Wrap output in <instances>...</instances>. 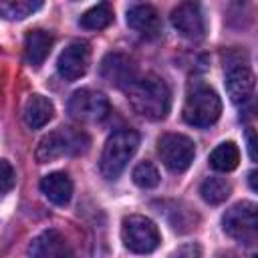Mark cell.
<instances>
[{"mask_svg":"<svg viewBox=\"0 0 258 258\" xmlns=\"http://www.w3.org/2000/svg\"><path fill=\"white\" fill-rule=\"evenodd\" d=\"M127 99L135 113L149 121L165 119L171 107V93L163 79L155 75L135 77V81L127 87Z\"/></svg>","mask_w":258,"mask_h":258,"instance_id":"obj_1","label":"cell"},{"mask_svg":"<svg viewBox=\"0 0 258 258\" xmlns=\"http://www.w3.org/2000/svg\"><path fill=\"white\" fill-rule=\"evenodd\" d=\"M183 121L194 127H210L220 119L222 101L218 93L206 83H194L183 101Z\"/></svg>","mask_w":258,"mask_h":258,"instance_id":"obj_2","label":"cell"},{"mask_svg":"<svg viewBox=\"0 0 258 258\" xmlns=\"http://www.w3.org/2000/svg\"><path fill=\"white\" fill-rule=\"evenodd\" d=\"M137 147H139V135L133 129L115 131L105 141V147L101 151L99 169H101L103 177L117 179L121 175V171L125 169V165L129 163V159L135 155Z\"/></svg>","mask_w":258,"mask_h":258,"instance_id":"obj_3","label":"cell"},{"mask_svg":"<svg viewBox=\"0 0 258 258\" xmlns=\"http://www.w3.org/2000/svg\"><path fill=\"white\" fill-rule=\"evenodd\" d=\"M89 147V137L83 131H73L58 127L50 133H46L36 147V161L38 163H50L64 155H77L83 153Z\"/></svg>","mask_w":258,"mask_h":258,"instance_id":"obj_4","label":"cell"},{"mask_svg":"<svg viewBox=\"0 0 258 258\" xmlns=\"http://www.w3.org/2000/svg\"><path fill=\"white\" fill-rule=\"evenodd\" d=\"M121 240L127 250L135 254H149L159 246L161 236L155 222H151L145 216L133 214L125 216L121 222Z\"/></svg>","mask_w":258,"mask_h":258,"instance_id":"obj_5","label":"cell"},{"mask_svg":"<svg viewBox=\"0 0 258 258\" xmlns=\"http://www.w3.org/2000/svg\"><path fill=\"white\" fill-rule=\"evenodd\" d=\"M222 230L250 246L256 242V236H258V220H256V204L254 202H238L234 206H230L226 210V214L222 216Z\"/></svg>","mask_w":258,"mask_h":258,"instance_id":"obj_6","label":"cell"},{"mask_svg":"<svg viewBox=\"0 0 258 258\" xmlns=\"http://www.w3.org/2000/svg\"><path fill=\"white\" fill-rule=\"evenodd\" d=\"M157 155L169 171L181 173L191 165L196 147L194 141L181 133H165L157 139Z\"/></svg>","mask_w":258,"mask_h":258,"instance_id":"obj_7","label":"cell"},{"mask_svg":"<svg viewBox=\"0 0 258 258\" xmlns=\"http://www.w3.org/2000/svg\"><path fill=\"white\" fill-rule=\"evenodd\" d=\"M226 91L234 105H246L254 95V73L242 58H226Z\"/></svg>","mask_w":258,"mask_h":258,"instance_id":"obj_8","label":"cell"},{"mask_svg":"<svg viewBox=\"0 0 258 258\" xmlns=\"http://www.w3.org/2000/svg\"><path fill=\"white\" fill-rule=\"evenodd\" d=\"M69 113L83 123L101 121L109 113V101L95 89H79L69 99Z\"/></svg>","mask_w":258,"mask_h":258,"instance_id":"obj_9","label":"cell"},{"mask_svg":"<svg viewBox=\"0 0 258 258\" xmlns=\"http://www.w3.org/2000/svg\"><path fill=\"white\" fill-rule=\"evenodd\" d=\"M89 60H91V48H89V44L85 40H73L58 54L56 71H58V75L64 81L71 83V81L81 79L87 73Z\"/></svg>","mask_w":258,"mask_h":258,"instance_id":"obj_10","label":"cell"},{"mask_svg":"<svg viewBox=\"0 0 258 258\" xmlns=\"http://www.w3.org/2000/svg\"><path fill=\"white\" fill-rule=\"evenodd\" d=\"M171 24L173 28L183 36V38H189V40H200L206 32V22H204V16H202V10L198 4L194 2H183V4H177L173 10H171Z\"/></svg>","mask_w":258,"mask_h":258,"instance_id":"obj_11","label":"cell"},{"mask_svg":"<svg viewBox=\"0 0 258 258\" xmlns=\"http://www.w3.org/2000/svg\"><path fill=\"white\" fill-rule=\"evenodd\" d=\"M28 258H73V252L58 230H44L30 242Z\"/></svg>","mask_w":258,"mask_h":258,"instance_id":"obj_12","label":"cell"},{"mask_svg":"<svg viewBox=\"0 0 258 258\" xmlns=\"http://www.w3.org/2000/svg\"><path fill=\"white\" fill-rule=\"evenodd\" d=\"M127 24L145 38H155L161 32L159 14L151 4H133L127 8Z\"/></svg>","mask_w":258,"mask_h":258,"instance_id":"obj_13","label":"cell"},{"mask_svg":"<svg viewBox=\"0 0 258 258\" xmlns=\"http://www.w3.org/2000/svg\"><path fill=\"white\" fill-rule=\"evenodd\" d=\"M101 75L107 83L115 85V87H129L133 81H135V69H133V62L125 56V54H119V52H113V54H107L101 62Z\"/></svg>","mask_w":258,"mask_h":258,"instance_id":"obj_14","label":"cell"},{"mask_svg":"<svg viewBox=\"0 0 258 258\" xmlns=\"http://www.w3.org/2000/svg\"><path fill=\"white\" fill-rule=\"evenodd\" d=\"M40 191L54 206H67L73 198V181L64 171H52L40 179Z\"/></svg>","mask_w":258,"mask_h":258,"instance_id":"obj_15","label":"cell"},{"mask_svg":"<svg viewBox=\"0 0 258 258\" xmlns=\"http://www.w3.org/2000/svg\"><path fill=\"white\" fill-rule=\"evenodd\" d=\"M54 115V105L48 97L44 95H30L24 103V111H22V117H24V123L30 127V129H40L44 127Z\"/></svg>","mask_w":258,"mask_h":258,"instance_id":"obj_16","label":"cell"},{"mask_svg":"<svg viewBox=\"0 0 258 258\" xmlns=\"http://www.w3.org/2000/svg\"><path fill=\"white\" fill-rule=\"evenodd\" d=\"M50 48H52V36L40 28L30 30L24 38V58L34 69H38L46 60V56L50 54Z\"/></svg>","mask_w":258,"mask_h":258,"instance_id":"obj_17","label":"cell"},{"mask_svg":"<svg viewBox=\"0 0 258 258\" xmlns=\"http://www.w3.org/2000/svg\"><path fill=\"white\" fill-rule=\"evenodd\" d=\"M238 163H240V149L234 141H224L210 153V165L218 171H232L238 167Z\"/></svg>","mask_w":258,"mask_h":258,"instance_id":"obj_18","label":"cell"},{"mask_svg":"<svg viewBox=\"0 0 258 258\" xmlns=\"http://www.w3.org/2000/svg\"><path fill=\"white\" fill-rule=\"evenodd\" d=\"M113 8L111 4L107 2H101L93 8H89L81 18H79V24L87 30H101V28H107L111 22H113Z\"/></svg>","mask_w":258,"mask_h":258,"instance_id":"obj_19","label":"cell"},{"mask_svg":"<svg viewBox=\"0 0 258 258\" xmlns=\"http://www.w3.org/2000/svg\"><path fill=\"white\" fill-rule=\"evenodd\" d=\"M40 8V0H0V16L6 20H22Z\"/></svg>","mask_w":258,"mask_h":258,"instance_id":"obj_20","label":"cell"},{"mask_svg":"<svg viewBox=\"0 0 258 258\" xmlns=\"http://www.w3.org/2000/svg\"><path fill=\"white\" fill-rule=\"evenodd\" d=\"M230 191H232V187L224 177H208L200 185V194H202L204 202H208L212 206H218V204L226 202Z\"/></svg>","mask_w":258,"mask_h":258,"instance_id":"obj_21","label":"cell"},{"mask_svg":"<svg viewBox=\"0 0 258 258\" xmlns=\"http://www.w3.org/2000/svg\"><path fill=\"white\" fill-rule=\"evenodd\" d=\"M131 177H133V183L143 187V189H151L159 183V171L151 161H139L133 167Z\"/></svg>","mask_w":258,"mask_h":258,"instance_id":"obj_22","label":"cell"},{"mask_svg":"<svg viewBox=\"0 0 258 258\" xmlns=\"http://www.w3.org/2000/svg\"><path fill=\"white\" fill-rule=\"evenodd\" d=\"M16 183V173L14 167L10 165V161L0 159V198H4Z\"/></svg>","mask_w":258,"mask_h":258,"instance_id":"obj_23","label":"cell"},{"mask_svg":"<svg viewBox=\"0 0 258 258\" xmlns=\"http://www.w3.org/2000/svg\"><path fill=\"white\" fill-rule=\"evenodd\" d=\"M169 258H202V248H200V244L189 242V244H183L177 250H173Z\"/></svg>","mask_w":258,"mask_h":258,"instance_id":"obj_24","label":"cell"},{"mask_svg":"<svg viewBox=\"0 0 258 258\" xmlns=\"http://www.w3.org/2000/svg\"><path fill=\"white\" fill-rule=\"evenodd\" d=\"M248 151H250V157L256 159V153H254V133L248 131Z\"/></svg>","mask_w":258,"mask_h":258,"instance_id":"obj_25","label":"cell"},{"mask_svg":"<svg viewBox=\"0 0 258 258\" xmlns=\"http://www.w3.org/2000/svg\"><path fill=\"white\" fill-rule=\"evenodd\" d=\"M216 258H238V256H236L234 252H220Z\"/></svg>","mask_w":258,"mask_h":258,"instance_id":"obj_26","label":"cell"},{"mask_svg":"<svg viewBox=\"0 0 258 258\" xmlns=\"http://www.w3.org/2000/svg\"><path fill=\"white\" fill-rule=\"evenodd\" d=\"M254 177H256V171H250V187H252V189H256V181H254Z\"/></svg>","mask_w":258,"mask_h":258,"instance_id":"obj_27","label":"cell"}]
</instances>
